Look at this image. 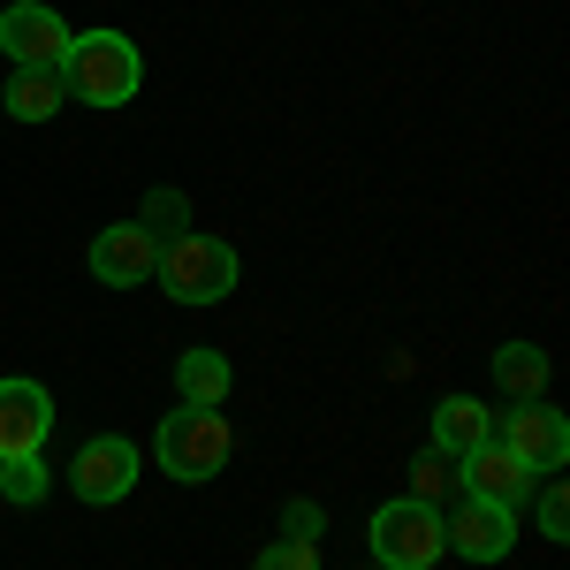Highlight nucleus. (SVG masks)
<instances>
[{"mask_svg": "<svg viewBox=\"0 0 570 570\" xmlns=\"http://www.w3.org/2000/svg\"><path fill=\"white\" fill-rule=\"evenodd\" d=\"M61 107H69L61 69H16V77H8V115H16V122H53Z\"/></svg>", "mask_w": 570, "mask_h": 570, "instance_id": "15", "label": "nucleus"}, {"mask_svg": "<svg viewBox=\"0 0 570 570\" xmlns=\"http://www.w3.org/2000/svg\"><path fill=\"white\" fill-rule=\"evenodd\" d=\"M456 480H464V494H480V502H502V510H518V502L532 494V480H540V472H525V464H518L502 441H480V449L456 464Z\"/></svg>", "mask_w": 570, "mask_h": 570, "instance_id": "11", "label": "nucleus"}, {"mask_svg": "<svg viewBox=\"0 0 570 570\" xmlns=\"http://www.w3.org/2000/svg\"><path fill=\"white\" fill-rule=\"evenodd\" d=\"M236 456V434H228V419L220 411H198V403H183L160 419V472L183 487L198 480H220V464Z\"/></svg>", "mask_w": 570, "mask_h": 570, "instance_id": "2", "label": "nucleus"}, {"mask_svg": "<svg viewBox=\"0 0 570 570\" xmlns=\"http://www.w3.org/2000/svg\"><path fill=\"white\" fill-rule=\"evenodd\" d=\"M494 389L510 403H540L548 395V351L540 343H502L494 351Z\"/></svg>", "mask_w": 570, "mask_h": 570, "instance_id": "14", "label": "nucleus"}, {"mask_svg": "<svg viewBox=\"0 0 570 570\" xmlns=\"http://www.w3.org/2000/svg\"><path fill=\"white\" fill-rule=\"evenodd\" d=\"M540 540H570V494H563V480L540 487Z\"/></svg>", "mask_w": 570, "mask_h": 570, "instance_id": "19", "label": "nucleus"}, {"mask_svg": "<svg viewBox=\"0 0 570 570\" xmlns=\"http://www.w3.org/2000/svg\"><path fill=\"white\" fill-rule=\"evenodd\" d=\"M252 570H320V540H274V548H259V563Z\"/></svg>", "mask_w": 570, "mask_h": 570, "instance_id": "18", "label": "nucleus"}, {"mask_svg": "<svg viewBox=\"0 0 570 570\" xmlns=\"http://www.w3.org/2000/svg\"><path fill=\"white\" fill-rule=\"evenodd\" d=\"M320 525H327V510H320L312 494H297V502L282 510V532H289V540H320Z\"/></svg>", "mask_w": 570, "mask_h": 570, "instance_id": "20", "label": "nucleus"}, {"mask_svg": "<svg viewBox=\"0 0 570 570\" xmlns=\"http://www.w3.org/2000/svg\"><path fill=\"white\" fill-rule=\"evenodd\" d=\"M0 494H8L16 510L46 502V464H39V456H8V464H0Z\"/></svg>", "mask_w": 570, "mask_h": 570, "instance_id": "17", "label": "nucleus"}, {"mask_svg": "<svg viewBox=\"0 0 570 570\" xmlns=\"http://www.w3.org/2000/svg\"><path fill=\"white\" fill-rule=\"evenodd\" d=\"M441 540H449V556H464V563H502V556L518 548V510L480 502V494H456V510L441 518Z\"/></svg>", "mask_w": 570, "mask_h": 570, "instance_id": "5", "label": "nucleus"}, {"mask_svg": "<svg viewBox=\"0 0 570 570\" xmlns=\"http://www.w3.org/2000/svg\"><path fill=\"white\" fill-rule=\"evenodd\" d=\"M46 434H53V395L39 381H0V464L39 456Z\"/></svg>", "mask_w": 570, "mask_h": 570, "instance_id": "10", "label": "nucleus"}, {"mask_svg": "<svg viewBox=\"0 0 570 570\" xmlns=\"http://www.w3.org/2000/svg\"><path fill=\"white\" fill-rule=\"evenodd\" d=\"M494 441H502L525 472H563V456H570V426H563V411H548V395L502 411V419H494Z\"/></svg>", "mask_w": 570, "mask_h": 570, "instance_id": "6", "label": "nucleus"}, {"mask_svg": "<svg viewBox=\"0 0 570 570\" xmlns=\"http://www.w3.org/2000/svg\"><path fill=\"white\" fill-rule=\"evenodd\" d=\"M456 494H464V480H456V464L426 449V456L411 464V502H434V510H441V502H456Z\"/></svg>", "mask_w": 570, "mask_h": 570, "instance_id": "16", "label": "nucleus"}, {"mask_svg": "<svg viewBox=\"0 0 570 570\" xmlns=\"http://www.w3.org/2000/svg\"><path fill=\"white\" fill-rule=\"evenodd\" d=\"M160 289H168L176 305H220V297L236 289V252H228L220 236L183 228L176 244L160 252Z\"/></svg>", "mask_w": 570, "mask_h": 570, "instance_id": "4", "label": "nucleus"}, {"mask_svg": "<svg viewBox=\"0 0 570 570\" xmlns=\"http://www.w3.org/2000/svg\"><path fill=\"white\" fill-rule=\"evenodd\" d=\"M69 487H77V502H122L137 487V441L122 434H91L85 449H77V464H69Z\"/></svg>", "mask_w": 570, "mask_h": 570, "instance_id": "9", "label": "nucleus"}, {"mask_svg": "<svg viewBox=\"0 0 570 570\" xmlns=\"http://www.w3.org/2000/svg\"><path fill=\"white\" fill-rule=\"evenodd\" d=\"M69 23L46 8V0H16L8 16H0V53L16 61V69H61L69 61Z\"/></svg>", "mask_w": 570, "mask_h": 570, "instance_id": "7", "label": "nucleus"}, {"mask_svg": "<svg viewBox=\"0 0 570 570\" xmlns=\"http://www.w3.org/2000/svg\"><path fill=\"white\" fill-rule=\"evenodd\" d=\"M480 441H494V411H487L480 395H441L434 403V456H449V464H464Z\"/></svg>", "mask_w": 570, "mask_h": 570, "instance_id": "12", "label": "nucleus"}, {"mask_svg": "<svg viewBox=\"0 0 570 570\" xmlns=\"http://www.w3.org/2000/svg\"><path fill=\"white\" fill-rule=\"evenodd\" d=\"M61 85H69V99H85V107H122L145 85V61H137V46L122 31H85V39H69Z\"/></svg>", "mask_w": 570, "mask_h": 570, "instance_id": "1", "label": "nucleus"}, {"mask_svg": "<svg viewBox=\"0 0 570 570\" xmlns=\"http://www.w3.org/2000/svg\"><path fill=\"white\" fill-rule=\"evenodd\" d=\"M91 274H99L107 289L153 282V274H160V236H153V220H115V228H99V236H91Z\"/></svg>", "mask_w": 570, "mask_h": 570, "instance_id": "8", "label": "nucleus"}, {"mask_svg": "<svg viewBox=\"0 0 570 570\" xmlns=\"http://www.w3.org/2000/svg\"><path fill=\"white\" fill-rule=\"evenodd\" d=\"M236 389V373H228V357L220 351H183L176 357V395L183 403H198V411H220Z\"/></svg>", "mask_w": 570, "mask_h": 570, "instance_id": "13", "label": "nucleus"}, {"mask_svg": "<svg viewBox=\"0 0 570 570\" xmlns=\"http://www.w3.org/2000/svg\"><path fill=\"white\" fill-rule=\"evenodd\" d=\"M449 556V540H441V510L434 502H411V494H395L373 510V563L381 570H434Z\"/></svg>", "mask_w": 570, "mask_h": 570, "instance_id": "3", "label": "nucleus"}]
</instances>
